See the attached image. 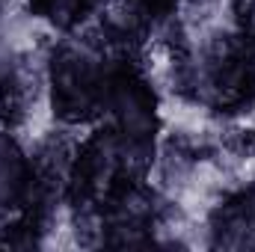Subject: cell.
I'll list each match as a JSON object with an SVG mask.
<instances>
[{
    "label": "cell",
    "mask_w": 255,
    "mask_h": 252,
    "mask_svg": "<svg viewBox=\"0 0 255 252\" xmlns=\"http://www.w3.org/2000/svg\"><path fill=\"white\" fill-rule=\"evenodd\" d=\"M110 68L80 48H65L51 65V89H54V107L68 122H83L98 113H104L107 86H110Z\"/></svg>",
    "instance_id": "obj_1"
},
{
    "label": "cell",
    "mask_w": 255,
    "mask_h": 252,
    "mask_svg": "<svg viewBox=\"0 0 255 252\" xmlns=\"http://www.w3.org/2000/svg\"><path fill=\"white\" fill-rule=\"evenodd\" d=\"M104 113L110 116V127L119 130L128 139L148 142L151 145V130H154V95L142 77L133 71L119 68L110 74L107 86V101Z\"/></svg>",
    "instance_id": "obj_2"
},
{
    "label": "cell",
    "mask_w": 255,
    "mask_h": 252,
    "mask_svg": "<svg viewBox=\"0 0 255 252\" xmlns=\"http://www.w3.org/2000/svg\"><path fill=\"white\" fill-rule=\"evenodd\" d=\"M205 83L217 104L241 107L250 104L255 92V54L247 42H226L211 54L205 68Z\"/></svg>",
    "instance_id": "obj_3"
},
{
    "label": "cell",
    "mask_w": 255,
    "mask_h": 252,
    "mask_svg": "<svg viewBox=\"0 0 255 252\" xmlns=\"http://www.w3.org/2000/svg\"><path fill=\"white\" fill-rule=\"evenodd\" d=\"M33 196H36L33 166L9 139H0V208L27 205Z\"/></svg>",
    "instance_id": "obj_4"
},
{
    "label": "cell",
    "mask_w": 255,
    "mask_h": 252,
    "mask_svg": "<svg viewBox=\"0 0 255 252\" xmlns=\"http://www.w3.org/2000/svg\"><path fill=\"white\" fill-rule=\"evenodd\" d=\"M95 0H33V9L57 27H74L89 15Z\"/></svg>",
    "instance_id": "obj_5"
},
{
    "label": "cell",
    "mask_w": 255,
    "mask_h": 252,
    "mask_svg": "<svg viewBox=\"0 0 255 252\" xmlns=\"http://www.w3.org/2000/svg\"><path fill=\"white\" fill-rule=\"evenodd\" d=\"M139 6H145L148 12H163V9H169L172 6V0H136Z\"/></svg>",
    "instance_id": "obj_6"
}]
</instances>
